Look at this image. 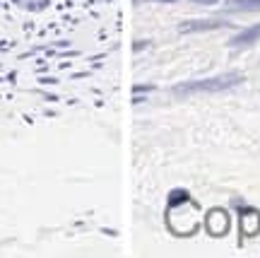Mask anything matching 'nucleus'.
<instances>
[{
	"label": "nucleus",
	"mask_w": 260,
	"mask_h": 258,
	"mask_svg": "<svg viewBox=\"0 0 260 258\" xmlns=\"http://www.w3.org/2000/svg\"><path fill=\"white\" fill-rule=\"evenodd\" d=\"M243 77L236 73L229 75H219V77H212V80H205V82L198 84H188V90H226V87H234V84H241Z\"/></svg>",
	"instance_id": "obj_1"
},
{
	"label": "nucleus",
	"mask_w": 260,
	"mask_h": 258,
	"mask_svg": "<svg viewBox=\"0 0 260 258\" xmlns=\"http://www.w3.org/2000/svg\"><path fill=\"white\" fill-rule=\"evenodd\" d=\"M226 230H229V217L224 210H212L207 215V232L212 237H222L226 234Z\"/></svg>",
	"instance_id": "obj_2"
},
{
	"label": "nucleus",
	"mask_w": 260,
	"mask_h": 258,
	"mask_svg": "<svg viewBox=\"0 0 260 258\" xmlns=\"http://www.w3.org/2000/svg\"><path fill=\"white\" fill-rule=\"evenodd\" d=\"M241 232L243 237H253L260 232V212L253 208H243L241 210Z\"/></svg>",
	"instance_id": "obj_3"
},
{
	"label": "nucleus",
	"mask_w": 260,
	"mask_h": 258,
	"mask_svg": "<svg viewBox=\"0 0 260 258\" xmlns=\"http://www.w3.org/2000/svg\"><path fill=\"white\" fill-rule=\"evenodd\" d=\"M260 39V24H253V27H248L246 32H241V34H236V37L232 39V46H251L253 41H258Z\"/></svg>",
	"instance_id": "obj_4"
},
{
	"label": "nucleus",
	"mask_w": 260,
	"mask_h": 258,
	"mask_svg": "<svg viewBox=\"0 0 260 258\" xmlns=\"http://www.w3.org/2000/svg\"><path fill=\"white\" fill-rule=\"evenodd\" d=\"M12 5L22 12H41V10H46L53 0H10Z\"/></svg>",
	"instance_id": "obj_5"
},
{
	"label": "nucleus",
	"mask_w": 260,
	"mask_h": 258,
	"mask_svg": "<svg viewBox=\"0 0 260 258\" xmlns=\"http://www.w3.org/2000/svg\"><path fill=\"white\" fill-rule=\"evenodd\" d=\"M229 8L234 10H243V12H253V10H260V0H226Z\"/></svg>",
	"instance_id": "obj_6"
},
{
	"label": "nucleus",
	"mask_w": 260,
	"mask_h": 258,
	"mask_svg": "<svg viewBox=\"0 0 260 258\" xmlns=\"http://www.w3.org/2000/svg\"><path fill=\"white\" fill-rule=\"evenodd\" d=\"M186 200H190L186 191H174V193L169 195V203L171 205H181V203H186Z\"/></svg>",
	"instance_id": "obj_7"
},
{
	"label": "nucleus",
	"mask_w": 260,
	"mask_h": 258,
	"mask_svg": "<svg viewBox=\"0 0 260 258\" xmlns=\"http://www.w3.org/2000/svg\"><path fill=\"white\" fill-rule=\"evenodd\" d=\"M188 29H212V27H222V22H193V24H186Z\"/></svg>",
	"instance_id": "obj_8"
},
{
	"label": "nucleus",
	"mask_w": 260,
	"mask_h": 258,
	"mask_svg": "<svg viewBox=\"0 0 260 258\" xmlns=\"http://www.w3.org/2000/svg\"><path fill=\"white\" fill-rule=\"evenodd\" d=\"M200 3H214V0H200Z\"/></svg>",
	"instance_id": "obj_9"
}]
</instances>
